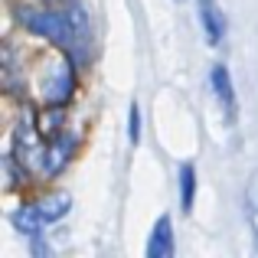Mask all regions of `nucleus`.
<instances>
[{
    "label": "nucleus",
    "instance_id": "7",
    "mask_svg": "<svg viewBox=\"0 0 258 258\" xmlns=\"http://www.w3.org/2000/svg\"><path fill=\"white\" fill-rule=\"evenodd\" d=\"M33 209H36V216H39V222H56V219H62L66 213L72 209V196L69 193H49L46 200H39V203H33Z\"/></svg>",
    "mask_w": 258,
    "mask_h": 258
},
{
    "label": "nucleus",
    "instance_id": "9",
    "mask_svg": "<svg viewBox=\"0 0 258 258\" xmlns=\"http://www.w3.org/2000/svg\"><path fill=\"white\" fill-rule=\"evenodd\" d=\"M245 219H248L252 242H255V252H258V170L248 176V186H245Z\"/></svg>",
    "mask_w": 258,
    "mask_h": 258
},
{
    "label": "nucleus",
    "instance_id": "6",
    "mask_svg": "<svg viewBox=\"0 0 258 258\" xmlns=\"http://www.w3.org/2000/svg\"><path fill=\"white\" fill-rule=\"evenodd\" d=\"M173 255V222L170 216H160L147 239V258H170Z\"/></svg>",
    "mask_w": 258,
    "mask_h": 258
},
{
    "label": "nucleus",
    "instance_id": "8",
    "mask_svg": "<svg viewBox=\"0 0 258 258\" xmlns=\"http://www.w3.org/2000/svg\"><path fill=\"white\" fill-rule=\"evenodd\" d=\"M176 186H180V209L183 213H193V200H196V167L193 164H180L176 173Z\"/></svg>",
    "mask_w": 258,
    "mask_h": 258
},
{
    "label": "nucleus",
    "instance_id": "5",
    "mask_svg": "<svg viewBox=\"0 0 258 258\" xmlns=\"http://www.w3.org/2000/svg\"><path fill=\"white\" fill-rule=\"evenodd\" d=\"M196 10H200V23H203V33H206V43L209 46H219L222 36H226V13L219 10L216 0H196Z\"/></svg>",
    "mask_w": 258,
    "mask_h": 258
},
{
    "label": "nucleus",
    "instance_id": "2",
    "mask_svg": "<svg viewBox=\"0 0 258 258\" xmlns=\"http://www.w3.org/2000/svg\"><path fill=\"white\" fill-rule=\"evenodd\" d=\"M72 88H76V69H72L69 59H59V62L49 69L46 82H43L46 105H66V101L72 98Z\"/></svg>",
    "mask_w": 258,
    "mask_h": 258
},
{
    "label": "nucleus",
    "instance_id": "4",
    "mask_svg": "<svg viewBox=\"0 0 258 258\" xmlns=\"http://www.w3.org/2000/svg\"><path fill=\"white\" fill-rule=\"evenodd\" d=\"M209 88L216 92L222 105V114H226L229 124H235V114H239V105H235V88H232V76H229L226 66H213L209 69Z\"/></svg>",
    "mask_w": 258,
    "mask_h": 258
},
{
    "label": "nucleus",
    "instance_id": "10",
    "mask_svg": "<svg viewBox=\"0 0 258 258\" xmlns=\"http://www.w3.org/2000/svg\"><path fill=\"white\" fill-rule=\"evenodd\" d=\"M127 138H131V144H138V141H141V108H138V101L131 105V121H127Z\"/></svg>",
    "mask_w": 258,
    "mask_h": 258
},
{
    "label": "nucleus",
    "instance_id": "3",
    "mask_svg": "<svg viewBox=\"0 0 258 258\" xmlns=\"http://www.w3.org/2000/svg\"><path fill=\"white\" fill-rule=\"evenodd\" d=\"M72 154H76V138H72V134H49V144H46V151H43L39 170L46 176H56L72 160Z\"/></svg>",
    "mask_w": 258,
    "mask_h": 258
},
{
    "label": "nucleus",
    "instance_id": "1",
    "mask_svg": "<svg viewBox=\"0 0 258 258\" xmlns=\"http://www.w3.org/2000/svg\"><path fill=\"white\" fill-rule=\"evenodd\" d=\"M20 20L30 33L56 43L59 49L76 52L88 46V23L82 10H69V13H56V10H20Z\"/></svg>",
    "mask_w": 258,
    "mask_h": 258
}]
</instances>
